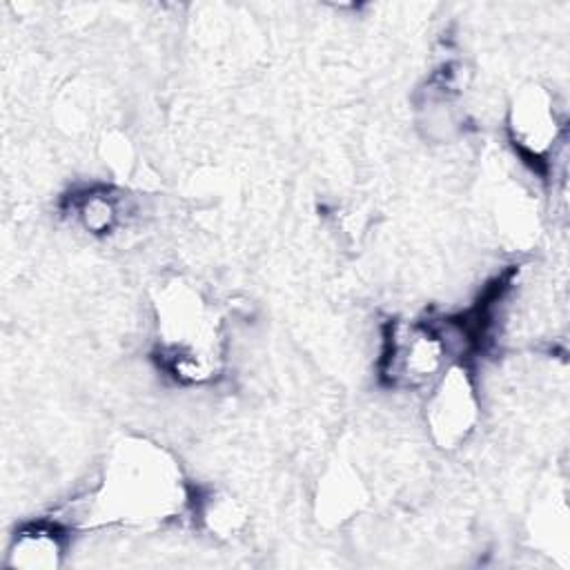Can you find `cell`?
I'll return each instance as SVG.
<instances>
[{
	"mask_svg": "<svg viewBox=\"0 0 570 570\" xmlns=\"http://www.w3.org/2000/svg\"><path fill=\"white\" fill-rule=\"evenodd\" d=\"M187 501L176 461L147 441L120 443L82 510V523L145 525L180 514Z\"/></svg>",
	"mask_w": 570,
	"mask_h": 570,
	"instance_id": "obj_1",
	"label": "cell"
},
{
	"mask_svg": "<svg viewBox=\"0 0 570 570\" xmlns=\"http://www.w3.org/2000/svg\"><path fill=\"white\" fill-rule=\"evenodd\" d=\"M62 552H65V543H62L60 525L49 521H38L16 532L7 554V563L24 570H49L60 563Z\"/></svg>",
	"mask_w": 570,
	"mask_h": 570,
	"instance_id": "obj_6",
	"label": "cell"
},
{
	"mask_svg": "<svg viewBox=\"0 0 570 570\" xmlns=\"http://www.w3.org/2000/svg\"><path fill=\"white\" fill-rule=\"evenodd\" d=\"M158 354L165 370L180 383H205L223 363L220 325L198 289L171 281L156 296Z\"/></svg>",
	"mask_w": 570,
	"mask_h": 570,
	"instance_id": "obj_2",
	"label": "cell"
},
{
	"mask_svg": "<svg viewBox=\"0 0 570 570\" xmlns=\"http://www.w3.org/2000/svg\"><path fill=\"white\" fill-rule=\"evenodd\" d=\"M445 358L443 327L423 321H394L383 341L381 379L399 390H419L443 374Z\"/></svg>",
	"mask_w": 570,
	"mask_h": 570,
	"instance_id": "obj_3",
	"label": "cell"
},
{
	"mask_svg": "<svg viewBox=\"0 0 570 570\" xmlns=\"http://www.w3.org/2000/svg\"><path fill=\"white\" fill-rule=\"evenodd\" d=\"M76 214L89 232L105 234L118 220V205L107 191H87L78 198Z\"/></svg>",
	"mask_w": 570,
	"mask_h": 570,
	"instance_id": "obj_7",
	"label": "cell"
},
{
	"mask_svg": "<svg viewBox=\"0 0 570 570\" xmlns=\"http://www.w3.org/2000/svg\"><path fill=\"white\" fill-rule=\"evenodd\" d=\"M479 419V399L474 381L465 365H450L432 383L425 403V423L436 445L450 450L461 445Z\"/></svg>",
	"mask_w": 570,
	"mask_h": 570,
	"instance_id": "obj_4",
	"label": "cell"
},
{
	"mask_svg": "<svg viewBox=\"0 0 570 570\" xmlns=\"http://www.w3.org/2000/svg\"><path fill=\"white\" fill-rule=\"evenodd\" d=\"M559 127L552 98L543 87L530 85L519 91L510 107L508 129L514 147L525 158L541 163L550 154L559 136Z\"/></svg>",
	"mask_w": 570,
	"mask_h": 570,
	"instance_id": "obj_5",
	"label": "cell"
}]
</instances>
